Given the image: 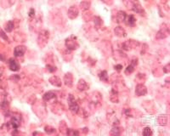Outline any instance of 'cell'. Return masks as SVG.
I'll list each match as a JSON object with an SVG mask.
<instances>
[{"mask_svg": "<svg viewBox=\"0 0 170 136\" xmlns=\"http://www.w3.org/2000/svg\"><path fill=\"white\" fill-rule=\"evenodd\" d=\"M123 3L127 8L135 11L142 16H144L145 13H144V8H142L141 4L138 0H123Z\"/></svg>", "mask_w": 170, "mask_h": 136, "instance_id": "1", "label": "cell"}, {"mask_svg": "<svg viewBox=\"0 0 170 136\" xmlns=\"http://www.w3.org/2000/svg\"><path fill=\"white\" fill-rule=\"evenodd\" d=\"M21 120H22V117L21 116V114H19V113H11L9 122L7 123V125H8V127H12L13 129H15V130H17V128L21 125Z\"/></svg>", "mask_w": 170, "mask_h": 136, "instance_id": "2", "label": "cell"}, {"mask_svg": "<svg viewBox=\"0 0 170 136\" xmlns=\"http://www.w3.org/2000/svg\"><path fill=\"white\" fill-rule=\"evenodd\" d=\"M50 38V32L48 30H42L38 36V45L40 48H44Z\"/></svg>", "mask_w": 170, "mask_h": 136, "instance_id": "3", "label": "cell"}, {"mask_svg": "<svg viewBox=\"0 0 170 136\" xmlns=\"http://www.w3.org/2000/svg\"><path fill=\"white\" fill-rule=\"evenodd\" d=\"M169 25L166 23H162L160 26L159 31L157 32V33L156 35V38H157V39H164V38L169 37Z\"/></svg>", "mask_w": 170, "mask_h": 136, "instance_id": "4", "label": "cell"}, {"mask_svg": "<svg viewBox=\"0 0 170 136\" xmlns=\"http://www.w3.org/2000/svg\"><path fill=\"white\" fill-rule=\"evenodd\" d=\"M65 43L69 50H75L79 47V44L76 41V38L75 36H71L67 38L65 41Z\"/></svg>", "mask_w": 170, "mask_h": 136, "instance_id": "5", "label": "cell"}, {"mask_svg": "<svg viewBox=\"0 0 170 136\" xmlns=\"http://www.w3.org/2000/svg\"><path fill=\"white\" fill-rule=\"evenodd\" d=\"M68 105H69V108L71 111H72L73 113H77L78 110H79V106L77 104V102L75 100L74 96L72 94H69L67 99Z\"/></svg>", "mask_w": 170, "mask_h": 136, "instance_id": "6", "label": "cell"}, {"mask_svg": "<svg viewBox=\"0 0 170 136\" xmlns=\"http://www.w3.org/2000/svg\"><path fill=\"white\" fill-rule=\"evenodd\" d=\"M137 45H139V42H136L135 40H127L125 42L122 43V48L124 50H130L131 49L136 47Z\"/></svg>", "mask_w": 170, "mask_h": 136, "instance_id": "7", "label": "cell"}, {"mask_svg": "<svg viewBox=\"0 0 170 136\" xmlns=\"http://www.w3.org/2000/svg\"><path fill=\"white\" fill-rule=\"evenodd\" d=\"M78 13H79L78 8H77L76 6H75V5H73V6L70 7V8L68 9L67 12L68 17H69L70 19H72V20L76 19V17L78 16Z\"/></svg>", "mask_w": 170, "mask_h": 136, "instance_id": "8", "label": "cell"}, {"mask_svg": "<svg viewBox=\"0 0 170 136\" xmlns=\"http://www.w3.org/2000/svg\"><path fill=\"white\" fill-rule=\"evenodd\" d=\"M147 93V89L144 84H138L136 86L135 94L137 96H144Z\"/></svg>", "mask_w": 170, "mask_h": 136, "instance_id": "9", "label": "cell"}, {"mask_svg": "<svg viewBox=\"0 0 170 136\" xmlns=\"http://www.w3.org/2000/svg\"><path fill=\"white\" fill-rule=\"evenodd\" d=\"M25 51H26V47L24 45H19L16 46L15 51H14V55L16 57H21V56H23L25 55Z\"/></svg>", "mask_w": 170, "mask_h": 136, "instance_id": "10", "label": "cell"}, {"mask_svg": "<svg viewBox=\"0 0 170 136\" xmlns=\"http://www.w3.org/2000/svg\"><path fill=\"white\" fill-rule=\"evenodd\" d=\"M8 67H9V69H10L11 71H13V72H17V71H19L20 68H21L20 64H19L14 58L9 59V60H8Z\"/></svg>", "mask_w": 170, "mask_h": 136, "instance_id": "11", "label": "cell"}, {"mask_svg": "<svg viewBox=\"0 0 170 136\" xmlns=\"http://www.w3.org/2000/svg\"><path fill=\"white\" fill-rule=\"evenodd\" d=\"M64 83L69 88L72 87V85H73V76H72V73L67 72V73L65 74V76H64Z\"/></svg>", "mask_w": 170, "mask_h": 136, "instance_id": "12", "label": "cell"}, {"mask_svg": "<svg viewBox=\"0 0 170 136\" xmlns=\"http://www.w3.org/2000/svg\"><path fill=\"white\" fill-rule=\"evenodd\" d=\"M89 89V86L87 84V82L84 80V79H80L78 84H77V89L81 92L85 91V90H88Z\"/></svg>", "mask_w": 170, "mask_h": 136, "instance_id": "13", "label": "cell"}, {"mask_svg": "<svg viewBox=\"0 0 170 136\" xmlns=\"http://www.w3.org/2000/svg\"><path fill=\"white\" fill-rule=\"evenodd\" d=\"M114 33H115V34H116L118 37H119V38H124V37L127 36L126 31H125L124 28L122 27L121 25H118V26H117V27L115 28Z\"/></svg>", "mask_w": 170, "mask_h": 136, "instance_id": "14", "label": "cell"}, {"mask_svg": "<svg viewBox=\"0 0 170 136\" xmlns=\"http://www.w3.org/2000/svg\"><path fill=\"white\" fill-rule=\"evenodd\" d=\"M137 59H135L134 60H132V62L127 66V67H126V70H125V73L126 74H130V73H132L134 71H135V69L136 65H137Z\"/></svg>", "mask_w": 170, "mask_h": 136, "instance_id": "15", "label": "cell"}, {"mask_svg": "<svg viewBox=\"0 0 170 136\" xmlns=\"http://www.w3.org/2000/svg\"><path fill=\"white\" fill-rule=\"evenodd\" d=\"M50 84L54 85L55 87H61V85H62L60 78L57 76H51L50 78Z\"/></svg>", "mask_w": 170, "mask_h": 136, "instance_id": "16", "label": "cell"}, {"mask_svg": "<svg viewBox=\"0 0 170 136\" xmlns=\"http://www.w3.org/2000/svg\"><path fill=\"white\" fill-rule=\"evenodd\" d=\"M125 23H126L128 26H130V27L135 26L136 23V19L135 17V16H133V15L127 16L126 19H125Z\"/></svg>", "mask_w": 170, "mask_h": 136, "instance_id": "17", "label": "cell"}, {"mask_svg": "<svg viewBox=\"0 0 170 136\" xmlns=\"http://www.w3.org/2000/svg\"><path fill=\"white\" fill-rule=\"evenodd\" d=\"M126 17H127V14L124 11H118L116 16V21L118 23H122L125 21Z\"/></svg>", "mask_w": 170, "mask_h": 136, "instance_id": "18", "label": "cell"}, {"mask_svg": "<svg viewBox=\"0 0 170 136\" xmlns=\"http://www.w3.org/2000/svg\"><path fill=\"white\" fill-rule=\"evenodd\" d=\"M55 98H56V94L52 91H49V92L45 93L42 96V100L44 101H50L53 100V99H55Z\"/></svg>", "mask_w": 170, "mask_h": 136, "instance_id": "19", "label": "cell"}, {"mask_svg": "<svg viewBox=\"0 0 170 136\" xmlns=\"http://www.w3.org/2000/svg\"><path fill=\"white\" fill-rule=\"evenodd\" d=\"M157 122L162 126H165V125H167L168 118H167V117L165 115H161L160 117L157 118Z\"/></svg>", "mask_w": 170, "mask_h": 136, "instance_id": "20", "label": "cell"}, {"mask_svg": "<svg viewBox=\"0 0 170 136\" xmlns=\"http://www.w3.org/2000/svg\"><path fill=\"white\" fill-rule=\"evenodd\" d=\"M99 77L102 82H108V80H109V76H108L106 71H102L99 74Z\"/></svg>", "mask_w": 170, "mask_h": 136, "instance_id": "21", "label": "cell"}, {"mask_svg": "<svg viewBox=\"0 0 170 136\" xmlns=\"http://www.w3.org/2000/svg\"><path fill=\"white\" fill-rule=\"evenodd\" d=\"M121 128L119 127V125H113V127L111 128L110 131V135H121Z\"/></svg>", "mask_w": 170, "mask_h": 136, "instance_id": "22", "label": "cell"}, {"mask_svg": "<svg viewBox=\"0 0 170 136\" xmlns=\"http://www.w3.org/2000/svg\"><path fill=\"white\" fill-rule=\"evenodd\" d=\"M67 130H68V127H67V123H66L64 121L60 122V123H59V131H60L62 134H66V135H67Z\"/></svg>", "mask_w": 170, "mask_h": 136, "instance_id": "23", "label": "cell"}, {"mask_svg": "<svg viewBox=\"0 0 170 136\" xmlns=\"http://www.w3.org/2000/svg\"><path fill=\"white\" fill-rule=\"evenodd\" d=\"M14 26H15L14 25V22L12 21H8L6 23V25L4 26V29H5V31L7 33H11L13 31V29H14Z\"/></svg>", "mask_w": 170, "mask_h": 136, "instance_id": "24", "label": "cell"}, {"mask_svg": "<svg viewBox=\"0 0 170 136\" xmlns=\"http://www.w3.org/2000/svg\"><path fill=\"white\" fill-rule=\"evenodd\" d=\"M93 23H94V25L96 28H100L103 24V21L100 16H95L93 18Z\"/></svg>", "mask_w": 170, "mask_h": 136, "instance_id": "25", "label": "cell"}, {"mask_svg": "<svg viewBox=\"0 0 170 136\" xmlns=\"http://www.w3.org/2000/svg\"><path fill=\"white\" fill-rule=\"evenodd\" d=\"M80 7H81V8H82L84 11H85V10H88L89 8H90V3H89V1L84 0V1L81 3Z\"/></svg>", "mask_w": 170, "mask_h": 136, "instance_id": "26", "label": "cell"}, {"mask_svg": "<svg viewBox=\"0 0 170 136\" xmlns=\"http://www.w3.org/2000/svg\"><path fill=\"white\" fill-rule=\"evenodd\" d=\"M118 92H116V91H114V90H112L111 91V96H110V101L112 102H115V103H117L118 102Z\"/></svg>", "mask_w": 170, "mask_h": 136, "instance_id": "27", "label": "cell"}, {"mask_svg": "<svg viewBox=\"0 0 170 136\" xmlns=\"http://www.w3.org/2000/svg\"><path fill=\"white\" fill-rule=\"evenodd\" d=\"M152 129H151V127H144V130H143V133H142V135L144 136H150L152 135Z\"/></svg>", "mask_w": 170, "mask_h": 136, "instance_id": "28", "label": "cell"}, {"mask_svg": "<svg viewBox=\"0 0 170 136\" xmlns=\"http://www.w3.org/2000/svg\"><path fill=\"white\" fill-rule=\"evenodd\" d=\"M44 131H45L47 134L51 135V134H54V133L55 132V127H51V126H46V127H44Z\"/></svg>", "mask_w": 170, "mask_h": 136, "instance_id": "29", "label": "cell"}, {"mask_svg": "<svg viewBox=\"0 0 170 136\" xmlns=\"http://www.w3.org/2000/svg\"><path fill=\"white\" fill-rule=\"evenodd\" d=\"M8 106H9V102H8V101H6V100H4L1 102V109H3V110L8 109Z\"/></svg>", "mask_w": 170, "mask_h": 136, "instance_id": "30", "label": "cell"}, {"mask_svg": "<svg viewBox=\"0 0 170 136\" xmlns=\"http://www.w3.org/2000/svg\"><path fill=\"white\" fill-rule=\"evenodd\" d=\"M46 68H47V70H48L50 72H55L57 70L56 67L52 66V65H47V66H46Z\"/></svg>", "mask_w": 170, "mask_h": 136, "instance_id": "31", "label": "cell"}, {"mask_svg": "<svg viewBox=\"0 0 170 136\" xmlns=\"http://www.w3.org/2000/svg\"><path fill=\"white\" fill-rule=\"evenodd\" d=\"M0 37L3 38V39H4V40H6V41H8V37H7V35L5 34V33L0 28Z\"/></svg>", "mask_w": 170, "mask_h": 136, "instance_id": "32", "label": "cell"}, {"mask_svg": "<svg viewBox=\"0 0 170 136\" xmlns=\"http://www.w3.org/2000/svg\"><path fill=\"white\" fill-rule=\"evenodd\" d=\"M67 135H78V132H77V131H74V130H72V129H69V128H68Z\"/></svg>", "mask_w": 170, "mask_h": 136, "instance_id": "33", "label": "cell"}, {"mask_svg": "<svg viewBox=\"0 0 170 136\" xmlns=\"http://www.w3.org/2000/svg\"><path fill=\"white\" fill-rule=\"evenodd\" d=\"M29 16L31 17V18H33L35 16V10H34V8H31L30 9V11H29Z\"/></svg>", "mask_w": 170, "mask_h": 136, "instance_id": "34", "label": "cell"}, {"mask_svg": "<svg viewBox=\"0 0 170 136\" xmlns=\"http://www.w3.org/2000/svg\"><path fill=\"white\" fill-rule=\"evenodd\" d=\"M103 3H105L107 5H111L113 4V0H102Z\"/></svg>", "mask_w": 170, "mask_h": 136, "instance_id": "35", "label": "cell"}, {"mask_svg": "<svg viewBox=\"0 0 170 136\" xmlns=\"http://www.w3.org/2000/svg\"><path fill=\"white\" fill-rule=\"evenodd\" d=\"M163 70H164V72L165 73H169V63H168V65L164 67Z\"/></svg>", "mask_w": 170, "mask_h": 136, "instance_id": "36", "label": "cell"}, {"mask_svg": "<svg viewBox=\"0 0 170 136\" xmlns=\"http://www.w3.org/2000/svg\"><path fill=\"white\" fill-rule=\"evenodd\" d=\"M114 68H115V70L116 71H118V72H121L122 71V68H123V66L122 65H116L115 67H114Z\"/></svg>", "mask_w": 170, "mask_h": 136, "instance_id": "37", "label": "cell"}, {"mask_svg": "<svg viewBox=\"0 0 170 136\" xmlns=\"http://www.w3.org/2000/svg\"><path fill=\"white\" fill-rule=\"evenodd\" d=\"M4 59H5V58H4V56L0 54V60H4Z\"/></svg>", "mask_w": 170, "mask_h": 136, "instance_id": "38", "label": "cell"}]
</instances>
